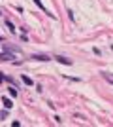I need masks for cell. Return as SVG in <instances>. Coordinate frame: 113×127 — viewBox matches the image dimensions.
I'll list each match as a JSON object with an SVG mask.
<instances>
[{
  "mask_svg": "<svg viewBox=\"0 0 113 127\" xmlns=\"http://www.w3.org/2000/svg\"><path fill=\"white\" fill-rule=\"evenodd\" d=\"M57 63H60V64H72V61L70 59H66V57H62V55H57Z\"/></svg>",
  "mask_w": 113,
  "mask_h": 127,
  "instance_id": "1",
  "label": "cell"
},
{
  "mask_svg": "<svg viewBox=\"0 0 113 127\" xmlns=\"http://www.w3.org/2000/svg\"><path fill=\"white\" fill-rule=\"evenodd\" d=\"M30 59H34V61H43V63H47V61H51V59H49L47 55H32Z\"/></svg>",
  "mask_w": 113,
  "mask_h": 127,
  "instance_id": "2",
  "label": "cell"
},
{
  "mask_svg": "<svg viewBox=\"0 0 113 127\" xmlns=\"http://www.w3.org/2000/svg\"><path fill=\"white\" fill-rule=\"evenodd\" d=\"M11 59H13V55H10V53H0V61H11Z\"/></svg>",
  "mask_w": 113,
  "mask_h": 127,
  "instance_id": "3",
  "label": "cell"
},
{
  "mask_svg": "<svg viewBox=\"0 0 113 127\" xmlns=\"http://www.w3.org/2000/svg\"><path fill=\"white\" fill-rule=\"evenodd\" d=\"M34 4H36L38 8H42V10H43V13H47V15H51V17H53V13H49V11L45 10V8H43V4H42V0H34Z\"/></svg>",
  "mask_w": 113,
  "mask_h": 127,
  "instance_id": "4",
  "label": "cell"
},
{
  "mask_svg": "<svg viewBox=\"0 0 113 127\" xmlns=\"http://www.w3.org/2000/svg\"><path fill=\"white\" fill-rule=\"evenodd\" d=\"M2 102H4V106H6V108H11V106H13L11 99H8V97H2Z\"/></svg>",
  "mask_w": 113,
  "mask_h": 127,
  "instance_id": "5",
  "label": "cell"
},
{
  "mask_svg": "<svg viewBox=\"0 0 113 127\" xmlns=\"http://www.w3.org/2000/svg\"><path fill=\"white\" fill-rule=\"evenodd\" d=\"M6 51H15V53H19V48H15V46H10V44H6Z\"/></svg>",
  "mask_w": 113,
  "mask_h": 127,
  "instance_id": "6",
  "label": "cell"
},
{
  "mask_svg": "<svg viewBox=\"0 0 113 127\" xmlns=\"http://www.w3.org/2000/svg\"><path fill=\"white\" fill-rule=\"evenodd\" d=\"M23 82H25L27 85H32V84H34V82H32L30 78H28V76H23Z\"/></svg>",
  "mask_w": 113,
  "mask_h": 127,
  "instance_id": "7",
  "label": "cell"
},
{
  "mask_svg": "<svg viewBox=\"0 0 113 127\" xmlns=\"http://www.w3.org/2000/svg\"><path fill=\"white\" fill-rule=\"evenodd\" d=\"M6 27H8L11 32H15V27H13V23H11V21H6Z\"/></svg>",
  "mask_w": 113,
  "mask_h": 127,
  "instance_id": "8",
  "label": "cell"
},
{
  "mask_svg": "<svg viewBox=\"0 0 113 127\" xmlns=\"http://www.w3.org/2000/svg\"><path fill=\"white\" fill-rule=\"evenodd\" d=\"M10 95H11V99H13V97H17V91H15V87H10Z\"/></svg>",
  "mask_w": 113,
  "mask_h": 127,
  "instance_id": "9",
  "label": "cell"
},
{
  "mask_svg": "<svg viewBox=\"0 0 113 127\" xmlns=\"http://www.w3.org/2000/svg\"><path fill=\"white\" fill-rule=\"evenodd\" d=\"M0 82H4V76H2V74H0Z\"/></svg>",
  "mask_w": 113,
  "mask_h": 127,
  "instance_id": "10",
  "label": "cell"
},
{
  "mask_svg": "<svg viewBox=\"0 0 113 127\" xmlns=\"http://www.w3.org/2000/svg\"><path fill=\"white\" fill-rule=\"evenodd\" d=\"M0 15H2V11H0Z\"/></svg>",
  "mask_w": 113,
  "mask_h": 127,
  "instance_id": "11",
  "label": "cell"
}]
</instances>
